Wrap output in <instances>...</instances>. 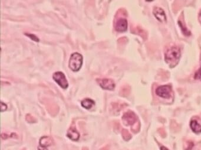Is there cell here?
I'll return each instance as SVG.
<instances>
[{
    "label": "cell",
    "mask_w": 201,
    "mask_h": 150,
    "mask_svg": "<svg viewBox=\"0 0 201 150\" xmlns=\"http://www.w3.org/2000/svg\"><path fill=\"white\" fill-rule=\"evenodd\" d=\"M181 49L176 46L167 49L165 53V60L166 63L170 67H174L177 65L181 58Z\"/></svg>",
    "instance_id": "cell-1"
},
{
    "label": "cell",
    "mask_w": 201,
    "mask_h": 150,
    "mask_svg": "<svg viewBox=\"0 0 201 150\" xmlns=\"http://www.w3.org/2000/svg\"><path fill=\"white\" fill-rule=\"evenodd\" d=\"M83 65V56L80 53H73L69 60V68L73 72H77Z\"/></svg>",
    "instance_id": "cell-2"
},
{
    "label": "cell",
    "mask_w": 201,
    "mask_h": 150,
    "mask_svg": "<svg viewBox=\"0 0 201 150\" xmlns=\"http://www.w3.org/2000/svg\"><path fill=\"white\" fill-rule=\"evenodd\" d=\"M53 78L60 87L63 89H67L68 87L69 83L63 73L61 72H55L53 74Z\"/></svg>",
    "instance_id": "cell-3"
},
{
    "label": "cell",
    "mask_w": 201,
    "mask_h": 150,
    "mask_svg": "<svg viewBox=\"0 0 201 150\" xmlns=\"http://www.w3.org/2000/svg\"><path fill=\"white\" fill-rule=\"evenodd\" d=\"M171 87L168 85L160 86L156 89V93L157 96L164 99H168L171 97Z\"/></svg>",
    "instance_id": "cell-4"
},
{
    "label": "cell",
    "mask_w": 201,
    "mask_h": 150,
    "mask_svg": "<svg viewBox=\"0 0 201 150\" xmlns=\"http://www.w3.org/2000/svg\"><path fill=\"white\" fill-rule=\"evenodd\" d=\"M97 82L99 85L105 90H113L115 87V83L114 81L110 79H98Z\"/></svg>",
    "instance_id": "cell-5"
},
{
    "label": "cell",
    "mask_w": 201,
    "mask_h": 150,
    "mask_svg": "<svg viewBox=\"0 0 201 150\" xmlns=\"http://www.w3.org/2000/svg\"><path fill=\"white\" fill-rule=\"evenodd\" d=\"M123 121L126 125H133L137 120V117L133 111H127L122 117Z\"/></svg>",
    "instance_id": "cell-6"
},
{
    "label": "cell",
    "mask_w": 201,
    "mask_h": 150,
    "mask_svg": "<svg viewBox=\"0 0 201 150\" xmlns=\"http://www.w3.org/2000/svg\"><path fill=\"white\" fill-rule=\"evenodd\" d=\"M153 13L155 15V17L156 18L158 21L160 22H164L167 21V16L165 14V12L164 10H163L161 8L158 7H155L153 8Z\"/></svg>",
    "instance_id": "cell-7"
},
{
    "label": "cell",
    "mask_w": 201,
    "mask_h": 150,
    "mask_svg": "<svg viewBox=\"0 0 201 150\" xmlns=\"http://www.w3.org/2000/svg\"><path fill=\"white\" fill-rule=\"evenodd\" d=\"M128 28V21L126 19L119 18L115 23V29L119 32L126 31Z\"/></svg>",
    "instance_id": "cell-8"
},
{
    "label": "cell",
    "mask_w": 201,
    "mask_h": 150,
    "mask_svg": "<svg viewBox=\"0 0 201 150\" xmlns=\"http://www.w3.org/2000/svg\"><path fill=\"white\" fill-rule=\"evenodd\" d=\"M67 136L73 141H77L80 138V134L75 126L72 125L67 131Z\"/></svg>",
    "instance_id": "cell-9"
},
{
    "label": "cell",
    "mask_w": 201,
    "mask_h": 150,
    "mask_svg": "<svg viewBox=\"0 0 201 150\" xmlns=\"http://www.w3.org/2000/svg\"><path fill=\"white\" fill-rule=\"evenodd\" d=\"M53 144V140L49 136H43L40 138V145L42 147H49Z\"/></svg>",
    "instance_id": "cell-10"
},
{
    "label": "cell",
    "mask_w": 201,
    "mask_h": 150,
    "mask_svg": "<svg viewBox=\"0 0 201 150\" xmlns=\"http://www.w3.org/2000/svg\"><path fill=\"white\" fill-rule=\"evenodd\" d=\"M190 126L192 130L196 134L201 133V125L198 121L193 120H192L190 123Z\"/></svg>",
    "instance_id": "cell-11"
},
{
    "label": "cell",
    "mask_w": 201,
    "mask_h": 150,
    "mask_svg": "<svg viewBox=\"0 0 201 150\" xmlns=\"http://www.w3.org/2000/svg\"><path fill=\"white\" fill-rule=\"evenodd\" d=\"M94 104L95 102L92 99L88 98H86L82 101V106L86 109H91L94 105Z\"/></svg>",
    "instance_id": "cell-12"
},
{
    "label": "cell",
    "mask_w": 201,
    "mask_h": 150,
    "mask_svg": "<svg viewBox=\"0 0 201 150\" xmlns=\"http://www.w3.org/2000/svg\"><path fill=\"white\" fill-rule=\"evenodd\" d=\"M179 24L180 25V27H181V28L182 31V32H183V34H185V35H189L191 34H190V32L187 29V28H185V27H184V25L182 24L181 22L179 21Z\"/></svg>",
    "instance_id": "cell-13"
},
{
    "label": "cell",
    "mask_w": 201,
    "mask_h": 150,
    "mask_svg": "<svg viewBox=\"0 0 201 150\" xmlns=\"http://www.w3.org/2000/svg\"><path fill=\"white\" fill-rule=\"evenodd\" d=\"M195 79L201 80V66L200 68L198 70V71L195 74Z\"/></svg>",
    "instance_id": "cell-14"
},
{
    "label": "cell",
    "mask_w": 201,
    "mask_h": 150,
    "mask_svg": "<svg viewBox=\"0 0 201 150\" xmlns=\"http://www.w3.org/2000/svg\"><path fill=\"white\" fill-rule=\"evenodd\" d=\"M26 120L29 121V123H34L36 121V120L34 117L32 116L30 114H27L26 116Z\"/></svg>",
    "instance_id": "cell-15"
},
{
    "label": "cell",
    "mask_w": 201,
    "mask_h": 150,
    "mask_svg": "<svg viewBox=\"0 0 201 150\" xmlns=\"http://www.w3.org/2000/svg\"><path fill=\"white\" fill-rule=\"evenodd\" d=\"M25 35L27 36H28L31 39H33V41H35L36 42H39V39L37 38V36H36L34 34H25Z\"/></svg>",
    "instance_id": "cell-16"
},
{
    "label": "cell",
    "mask_w": 201,
    "mask_h": 150,
    "mask_svg": "<svg viewBox=\"0 0 201 150\" xmlns=\"http://www.w3.org/2000/svg\"><path fill=\"white\" fill-rule=\"evenodd\" d=\"M7 108V104H5L4 103H3V102H1V111H5V110H6Z\"/></svg>",
    "instance_id": "cell-17"
},
{
    "label": "cell",
    "mask_w": 201,
    "mask_h": 150,
    "mask_svg": "<svg viewBox=\"0 0 201 150\" xmlns=\"http://www.w3.org/2000/svg\"><path fill=\"white\" fill-rule=\"evenodd\" d=\"M100 150H109V146L108 145H106L103 148H102Z\"/></svg>",
    "instance_id": "cell-18"
},
{
    "label": "cell",
    "mask_w": 201,
    "mask_h": 150,
    "mask_svg": "<svg viewBox=\"0 0 201 150\" xmlns=\"http://www.w3.org/2000/svg\"><path fill=\"white\" fill-rule=\"evenodd\" d=\"M161 150H169L167 148V147H164V146H162V147H161Z\"/></svg>",
    "instance_id": "cell-19"
},
{
    "label": "cell",
    "mask_w": 201,
    "mask_h": 150,
    "mask_svg": "<svg viewBox=\"0 0 201 150\" xmlns=\"http://www.w3.org/2000/svg\"><path fill=\"white\" fill-rule=\"evenodd\" d=\"M82 150H88V149L87 147H84Z\"/></svg>",
    "instance_id": "cell-20"
},
{
    "label": "cell",
    "mask_w": 201,
    "mask_h": 150,
    "mask_svg": "<svg viewBox=\"0 0 201 150\" xmlns=\"http://www.w3.org/2000/svg\"><path fill=\"white\" fill-rule=\"evenodd\" d=\"M39 150H41V148H40V147H39Z\"/></svg>",
    "instance_id": "cell-21"
},
{
    "label": "cell",
    "mask_w": 201,
    "mask_h": 150,
    "mask_svg": "<svg viewBox=\"0 0 201 150\" xmlns=\"http://www.w3.org/2000/svg\"><path fill=\"white\" fill-rule=\"evenodd\" d=\"M25 150V149H23V150Z\"/></svg>",
    "instance_id": "cell-22"
},
{
    "label": "cell",
    "mask_w": 201,
    "mask_h": 150,
    "mask_svg": "<svg viewBox=\"0 0 201 150\" xmlns=\"http://www.w3.org/2000/svg\"></svg>",
    "instance_id": "cell-23"
}]
</instances>
